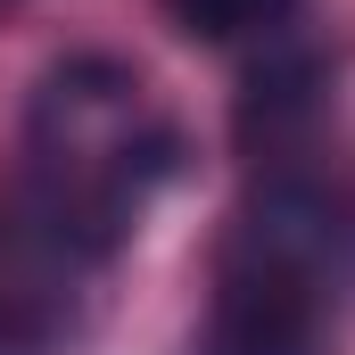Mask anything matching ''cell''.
<instances>
[{"instance_id": "3957f363", "label": "cell", "mask_w": 355, "mask_h": 355, "mask_svg": "<svg viewBox=\"0 0 355 355\" xmlns=\"http://www.w3.org/2000/svg\"><path fill=\"white\" fill-rule=\"evenodd\" d=\"M174 8L182 33H198V42H240V33H272L297 0H166Z\"/></svg>"}, {"instance_id": "6da1fadb", "label": "cell", "mask_w": 355, "mask_h": 355, "mask_svg": "<svg viewBox=\"0 0 355 355\" xmlns=\"http://www.w3.org/2000/svg\"><path fill=\"white\" fill-rule=\"evenodd\" d=\"M166 174H174V124L149 107L141 75H124L107 58H75L42 83L33 198L58 240L107 248Z\"/></svg>"}, {"instance_id": "7a4b0ae2", "label": "cell", "mask_w": 355, "mask_h": 355, "mask_svg": "<svg viewBox=\"0 0 355 355\" xmlns=\"http://www.w3.org/2000/svg\"><path fill=\"white\" fill-rule=\"evenodd\" d=\"M198 355H331V215L265 190L232 232Z\"/></svg>"}]
</instances>
